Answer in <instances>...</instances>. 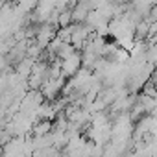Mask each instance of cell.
Returning <instances> with one entry per match:
<instances>
[{
  "mask_svg": "<svg viewBox=\"0 0 157 157\" xmlns=\"http://www.w3.org/2000/svg\"><path fill=\"white\" fill-rule=\"evenodd\" d=\"M80 67H82V54L78 52V50L74 54H70L68 57L61 59V72H63L65 78H72L78 72Z\"/></svg>",
  "mask_w": 157,
  "mask_h": 157,
  "instance_id": "obj_1",
  "label": "cell"
},
{
  "mask_svg": "<svg viewBox=\"0 0 157 157\" xmlns=\"http://www.w3.org/2000/svg\"><path fill=\"white\" fill-rule=\"evenodd\" d=\"M68 24H72V8L61 10V11H59V17H57V28L68 26Z\"/></svg>",
  "mask_w": 157,
  "mask_h": 157,
  "instance_id": "obj_2",
  "label": "cell"
}]
</instances>
